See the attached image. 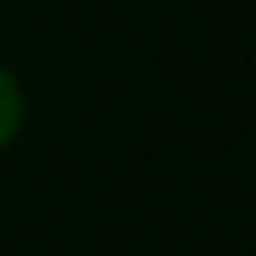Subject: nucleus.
<instances>
[{"mask_svg":"<svg viewBox=\"0 0 256 256\" xmlns=\"http://www.w3.org/2000/svg\"><path fill=\"white\" fill-rule=\"evenodd\" d=\"M21 126H26V89H21V78L10 74L6 63H0V152L21 136Z\"/></svg>","mask_w":256,"mask_h":256,"instance_id":"obj_1","label":"nucleus"}]
</instances>
